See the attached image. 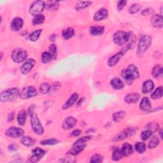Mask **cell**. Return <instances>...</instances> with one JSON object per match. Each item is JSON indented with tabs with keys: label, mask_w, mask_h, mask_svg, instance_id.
Instances as JSON below:
<instances>
[{
	"label": "cell",
	"mask_w": 163,
	"mask_h": 163,
	"mask_svg": "<svg viewBox=\"0 0 163 163\" xmlns=\"http://www.w3.org/2000/svg\"><path fill=\"white\" fill-rule=\"evenodd\" d=\"M74 35H75V31L72 28H68L65 29L62 33V37H63V38L65 40H66L72 38L74 36Z\"/></svg>",
	"instance_id": "obj_27"
},
{
	"label": "cell",
	"mask_w": 163,
	"mask_h": 163,
	"mask_svg": "<svg viewBox=\"0 0 163 163\" xmlns=\"http://www.w3.org/2000/svg\"><path fill=\"white\" fill-rule=\"evenodd\" d=\"M86 145H73V147L70 150L69 154L72 155H77L79 154L81 152H82Z\"/></svg>",
	"instance_id": "obj_26"
},
{
	"label": "cell",
	"mask_w": 163,
	"mask_h": 163,
	"mask_svg": "<svg viewBox=\"0 0 163 163\" xmlns=\"http://www.w3.org/2000/svg\"><path fill=\"white\" fill-rule=\"evenodd\" d=\"M8 149L9 150H10V151H15L17 148H16V146H15L14 145H11L9 146Z\"/></svg>",
	"instance_id": "obj_54"
},
{
	"label": "cell",
	"mask_w": 163,
	"mask_h": 163,
	"mask_svg": "<svg viewBox=\"0 0 163 163\" xmlns=\"http://www.w3.org/2000/svg\"><path fill=\"white\" fill-rule=\"evenodd\" d=\"M45 7V3L43 1H36L29 8V14L33 15L34 17L39 15L41 12H43V9Z\"/></svg>",
	"instance_id": "obj_7"
},
{
	"label": "cell",
	"mask_w": 163,
	"mask_h": 163,
	"mask_svg": "<svg viewBox=\"0 0 163 163\" xmlns=\"http://www.w3.org/2000/svg\"><path fill=\"white\" fill-rule=\"evenodd\" d=\"M135 148L136 150V151L139 153V154H143L145 152L146 150V145L145 143L143 142H137L135 145Z\"/></svg>",
	"instance_id": "obj_31"
},
{
	"label": "cell",
	"mask_w": 163,
	"mask_h": 163,
	"mask_svg": "<svg viewBox=\"0 0 163 163\" xmlns=\"http://www.w3.org/2000/svg\"><path fill=\"white\" fill-rule=\"evenodd\" d=\"M38 95L36 88L33 86H28L24 87L20 93V98L23 99L34 98Z\"/></svg>",
	"instance_id": "obj_8"
},
{
	"label": "cell",
	"mask_w": 163,
	"mask_h": 163,
	"mask_svg": "<svg viewBox=\"0 0 163 163\" xmlns=\"http://www.w3.org/2000/svg\"><path fill=\"white\" fill-rule=\"evenodd\" d=\"M35 140L32 137L30 136H24L21 139V143L24 146L31 147L35 144Z\"/></svg>",
	"instance_id": "obj_28"
},
{
	"label": "cell",
	"mask_w": 163,
	"mask_h": 163,
	"mask_svg": "<svg viewBox=\"0 0 163 163\" xmlns=\"http://www.w3.org/2000/svg\"><path fill=\"white\" fill-rule=\"evenodd\" d=\"M92 5V2H79L78 3H77L75 6V9H76L77 11H79L80 10H82L84 8H85L87 7H89L90 5Z\"/></svg>",
	"instance_id": "obj_38"
},
{
	"label": "cell",
	"mask_w": 163,
	"mask_h": 163,
	"mask_svg": "<svg viewBox=\"0 0 163 163\" xmlns=\"http://www.w3.org/2000/svg\"><path fill=\"white\" fill-rule=\"evenodd\" d=\"M154 87V84L151 80H146L143 84L142 92L144 94H148L151 92Z\"/></svg>",
	"instance_id": "obj_22"
},
{
	"label": "cell",
	"mask_w": 163,
	"mask_h": 163,
	"mask_svg": "<svg viewBox=\"0 0 163 163\" xmlns=\"http://www.w3.org/2000/svg\"><path fill=\"white\" fill-rule=\"evenodd\" d=\"M51 87L50 85L48 83H43L40 87V91L43 95H45V94H47L50 91H51Z\"/></svg>",
	"instance_id": "obj_42"
},
{
	"label": "cell",
	"mask_w": 163,
	"mask_h": 163,
	"mask_svg": "<svg viewBox=\"0 0 163 163\" xmlns=\"http://www.w3.org/2000/svg\"><path fill=\"white\" fill-rule=\"evenodd\" d=\"M45 7L50 10H55L59 7V2L56 1H48L45 3Z\"/></svg>",
	"instance_id": "obj_33"
},
{
	"label": "cell",
	"mask_w": 163,
	"mask_h": 163,
	"mask_svg": "<svg viewBox=\"0 0 163 163\" xmlns=\"http://www.w3.org/2000/svg\"><path fill=\"white\" fill-rule=\"evenodd\" d=\"M48 50H49L48 52L51 55L52 59H56V58H57V54H58V48L56 45L54 44L51 45L48 48Z\"/></svg>",
	"instance_id": "obj_43"
},
{
	"label": "cell",
	"mask_w": 163,
	"mask_h": 163,
	"mask_svg": "<svg viewBox=\"0 0 163 163\" xmlns=\"http://www.w3.org/2000/svg\"><path fill=\"white\" fill-rule=\"evenodd\" d=\"M136 131V128H129L124 129L121 133H119L117 136H116L113 141H119L123 140L128 138L133 135Z\"/></svg>",
	"instance_id": "obj_9"
},
{
	"label": "cell",
	"mask_w": 163,
	"mask_h": 163,
	"mask_svg": "<svg viewBox=\"0 0 163 163\" xmlns=\"http://www.w3.org/2000/svg\"><path fill=\"white\" fill-rule=\"evenodd\" d=\"M24 131L22 129L17 127H10L5 131V135L12 138H17L23 136Z\"/></svg>",
	"instance_id": "obj_10"
},
{
	"label": "cell",
	"mask_w": 163,
	"mask_h": 163,
	"mask_svg": "<svg viewBox=\"0 0 163 163\" xmlns=\"http://www.w3.org/2000/svg\"><path fill=\"white\" fill-rule=\"evenodd\" d=\"M110 85L115 90H121L123 89L124 87V82L118 78H114L111 80Z\"/></svg>",
	"instance_id": "obj_21"
},
{
	"label": "cell",
	"mask_w": 163,
	"mask_h": 163,
	"mask_svg": "<svg viewBox=\"0 0 163 163\" xmlns=\"http://www.w3.org/2000/svg\"><path fill=\"white\" fill-rule=\"evenodd\" d=\"M103 161V157L99 154H95L91 158L90 162L92 163H99Z\"/></svg>",
	"instance_id": "obj_45"
},
{
	"label": "cell",
	"mask_w": 163,
	"mask_h": 163,
	"mask_svg": "<svg viewBox=\"0 0 163 163\" xmlns=\"http://www.w3.org/2000/svg\"><path fill=\"white\" fill-rule=\"evenodd\" d=\"M108 15V10L106 8H101L94 15V20L95 21H101L107 18Z\"/></svg>",
	"instance_id": "obj_15"
},
{
	"label": "cell",
	"mask_w": 163,
	"mask_h": 163,
	"mask_svg": "<svg viewBox=\"0 0 163 163\" xmlns=\"http://www.w3.org/2000/svg\"><path fill=\"white\" fill-rule=\"evenodd\" d=\"M152 133L148 130H146L145 131H143V132L141 134V138L142 140L145 141V140H148L149 138L152 136Z\"/></svg>",
	"instance_id": "obj_48"
},
{
	"label": "cell",
	"mask_w": 163,
	"mask_h": 163,
	"mask_svg": "<svg viewBox=\"0 0 163 163\" xmlns=\"http://www.w3.org/2000/svg\"><path fill=\"white\" fill-rule=\"evenodd\" d=\"M127 3V1H124V0H121V1H119L117 3V8L118 11H121L122 10L125 6H126Z\"/></svg>",
	"instance_id": "obj_50"
},
{
	"label": "cell",
	"mask_w": 163,
	"mask_h": 163,
	"mask_svg": "<svg viewBox=\"0 0 163 163\" xmlns=\"http://www.w3.org/2000/svg\"><path fill=\"white\" fill-rule=\"evenodd\" d=\"M154 12V10L152 8H147L144 9L142 12H141V14L144 16L146 15H151Z\"/></svg>",
	"instance_id": "obj_49"
},
{
	"label": "cell",
	"mask_w": 163,
	"mask_h": 163,
	"mask_svg": "<svg viewBox=\"0 0 163 163\" xmlns=\"http://www.w3.org/2000/svg\"><path fill=\"white\" fill-rule=\"evenodd\" d=\"M105 28L102 26H92L90 28V33L93 36H99L104 33Z\"/></svg>",
	"instance_id": "obj_24"
},
{
	"label": "cell",
	"mask_w": 163,
	"mask_h": 163,
	"mask_svg": "<svg viewBox=\"0 0 163 163\" xmlns=\"http://www.w3.org/2000/svg\"><path fill=\"white\" fill-rule=\"evenodd\" d=\"M129 34V40L128 42V45H127V47H126V48L128 50H130V49L133 48V47L135 46V42H136L135 36L133 33H130Z\"/></svg>",
	"instance_id": "obj_34"
},
{
	"label": "cell",
	"mask_w": 163,
	"mask_h": 163,
	"mask_svg": "<svg viewBox=\"0 0 163 163\" xmlns=\"http://www.w3.org/2000/svg\"><path fill=\"white\" fill-rule=\"evenodd\" d=\"M121 150L123 154V155L126 157L129 156L131 154H133V147L131 146V145H130L129 143H128L124 144Z\"/></svg>",
	"instance_id": "obj_23"
},
{
	"label": "cell",
	"mask_w": 163,
	"mask_h": 163,
	"mask_svg": "<svg viewBox=\"0 0 163 163\" xmlns=\"http://www.w3.org/2000/svg\"><path fill=\"white\" fill-rule=\"evenodd\" d=\"M152 76L154 78H159L162 75V67L160 65H158L154 66L152 70Z\"/></svg>",
	"instance_id": "obj_29"
},
{
	"label": "cell",
	"mask_w": 163,
	"mask_h": 163,
	"mask_svg": "<svg viewBox=\"0 0 163 163\" xmlns=\"http://www.w3.org/2000/svg\"><path fill=\"white\" fill-rule=\"evenodd\" d=\"M77 123V121L76 118H74L73 117H68L65 119L63 123H62V127L65 130H69L74 128Z\"/></svg>",
	"instance_id": "obj_14"
},
{
	"label": "cell",
	"mask_w": 163,
	"mask_h": 163,
	"mask_svg": "<svg viewBox=\"0 0 163 163\" xmlns=\"http://www.w3.org/2000/svg\"><path fill=\"white\" fill-rule=\"evenodd\" d=\"M59 143V141L57 139L52 138V139H48L46 140H43L40 141V144L43 145H54Z\"/></svg>",
	"instance_id": "obj_44"
},
{
	"label": "cell",
	"mask_w": 163,
	"mask_h": 163,
	"mask_svg": "<svg viewBox=\"0 0 163 163\" xmlns=\"http://www.w3.org/2000/svg\"><path fill=\"white\" fill-rule=\"evenodd\" d=\"M32 153L33 156L30 159L31 161L32 162H37L41 160L43 157L45 155L46 152L45 150L37 147L32 150Z\"/></svg>",
	"instance_id": "obj_12"
},
{
	"label": "cell",
	"mask_w": 163,
	"mask_h": 163,
	"mask_svg": "<svg viewBox=\"0 0 163 163\" xmlns=\"http://www.w3.org/2000/svg\"><path fill=\"white\" fill-rule=\"evenodd\" d=\"M140 108L143 111H149L151 110V103L148 98H143L140 104Z\"/></svg>",
	"instance_id": "obj_19"
},
{
	"label": "cell",
	"mask_w": 163,
	"mask_h": 163,
	"mask_svg": "<svg viewBox=\"0 0 163 163\" xmlns=\"http://www.w3.org/2000/svg\"><path fill=\"white\" fill-rule=\"evenodd\" d=\"M34 109H35V107H34V105H31L29 106V115L31 116L33 114H34Z\"/></svg>",
	"instance_id": "obj_53"
},
{
	"label": "cell",
	"mask_w": 163,
	"mask_h": 163,
	"mask_svg": "<svg viewBox=\"0 0 163 163\" xmlns=\"http://www.w3.org/2000/svg\"><path fill=\"white\" fill-rule=\"evenodd\" d=\"M31 124L33 130L36 134L41 135L44 132V129H43L40 119L35 113L32 115H31Z\"/></svg>",
	"instance_id": "obj_4"
},
{
	"label": "cell",
	"mask_w": 163,
	"mask_h": 163,
	"mask_svg": "<svg viewBox=\"0 0 163 163\" xmlns=\"http://www.w3.org/2000/svg\"><path fill=\"white\" fill-rule=\"evenodd\" d=\"M91 138V136H84L82 138L78 139L76 141H75L73 144V145H85V143H87L88 141H89Z\"/></svg>",
	"instance_id": "obj_41"
},
{
	"label": "cell",
	"mask_w": 163,
	"mask_h": 163,
	"mask_svg": "<svg viewBox=\"0 0 163 163\" xmlns=\"http://www.w3.org/2000/svg\"><path fill=\"white\" fill-rule=\"evenodd\" d=\"M159 144V140L156 136H154L152 138V139L149 141L148 147L150 149L155 148L156 147H158Z\"/></svg>",
	"instance_id": "obj_35"
},
{
	"label": "cell",
	"mask_w": 163,
	"mask_h": 163,
	"mask_svg": "<svg viewBox=\"0 0 163 163\" xmlns=\"http://www.w3.org/2000/svg\"><path fill=\"white\" fill-rule=\"evenodd\" d=\"M124 157L121 149L118 148H115L113 151L111 159L114 161H118Z\"/></svg>",
	"instance_id": "obj_30"
},
{
	"label": "cell",
	"mask_w": 163,
	"mask_h": 163,
	"mask_svg": "<svg viewBox=\"0 0 163 163\" xmlns=\"http://www.w3.org/2000/svg\"><path fill=\"white\" fill-rule=\"evenodd\" d=\"M42 32V29L36 30L29 35V40L31 42H36L39 38V37Z\"/></svg>",
	"instance_id": "obj_40"
},
{
	"label": "cell",
	"mask_w": 163,
	"mask_h": 163,
	"mask_svg": "<svg viewBox=\"0 0 163 163\" xmlns=\"http://www.w3.org/2000/svg\"><path fill=\"white\" fill-rule=\"evenodd\" d=\"M45 21V17L43 16L42 14H39L37 15L34 17L33 19V24L35 25V26H36V25H39L42 24Z\"/></svg>",
	"instance_id": "obj_39"
},
{
	"label": "cell",
	"mask_w": 163,
	"mask_h": 163,
	"mask_svg": "<svg viewBox=\"0 0 163 163\" xmlns=\"http://www.w3.org/2000/svg\"><path fill=\"white\" fill-rule=\"evenodd\" d=\"M151 37L146 35H142L138 45V54L141 55L145 53L151 45Z\"/></svg>",
	"instance_id": "obj_3"
},
{
	"label": "cell",
	"mask_w": 163,
	"mask_h": 163,
	"mask_svg": "<svg viewBox=\"0 0 163 163\" xmlns=\"http://www.w3.org/2000/svg\"><path fill=\"white\" fill-rule=\"evenodd\" d=\"M14 117H15V114H14V112H12L10 113V114L8 115V119H7V121L8 122H11L14 120Z\"/></svg>",
	"instance_id": "obj_52"
},
{
	"label": "cell",
	"mask_w": 163,
	"mask_h": 163,
	"mask_svg": "<svg viewBox=\"0 0 163 163\" xmlns=\"http://www.w3.org/2000/svg\"><path fill=\"white\" fill-rule=\"evenodd\" d=\"M125 112L124 111H119L117 112H115V114L113 115V119L116 122H119L121 121H122L125 117Z\"/></svg>",
	"instance_id": "obj_32"
},
{
	"label": "cell",
	"mask_w": 163,
	"mask_h": 163,
	"mask_svg": "<svg viewBox=\"0 0 163 163\" xmlns=\"http://www.w3.org/2000/svg\"><path fill=\"white\" fill-rule=\"evenodd\" d=\"M26 121V111L25 110H21L17 115V122L21 126H24Z\"/></svg>",
	"instance_id": "obj_25"
},
{
	"label": "cell",
	"mask_w": 163,
	"mask_h": 163,
	"mask_svg": "<svg viewBox=\"0 0 163 163\" xmlns=\"http://www.w3.org/2000/svg\"><path fill=\"white\" fill-rule=\"evenodd\" d=\"M85 101V98H82L80 99V101L78 103V106H80L81 104H82L83 102Z\"/></svg>",
	"instance_id": "obj_55"
},
{
	"label": "cell",
	"mask_w": 163,
	"mask_h": 163,
	"mask_svg": "<svg viewBox=\"0 0 163 163\" xmlns=\"http://www.w3.org/2000/svg\"><path fill=\"white\" fill-rule=\"evenodd\" d=\"M162 87L160 86L158 88H157L156 90L151 95V98L153 99H158L161 98L162 96Z\"/></svg>",
	"instance_id": "obj_36"
},
{
	"label": "cell",
	"mask_w": 163,
	"mask_h": 163,
	"mask_svg": "<svg viewBox=\"0 0 163 163\" xmlns=\"http://www.w3.org/2000/svg\"><path fill=\"white\" fill-rule=\"evenodd\" d=\"M129 38V34L122 31H118L114 35V42L117 45H123L128 43Z\"/></svg>",
	"instance_id": "obj_6"
},
{
	"label": "cell",
	"mask_w": 163,
	"mask_h": 163,
	"mask_svg": "<svg viewBox=\"0 0 163 163\" xmlns=\"http://www.w3.org/2000/svg\"><path fill=\"white\" fill-rule=\"evenodd\" d=\"M139 99H140V95H138V94L131 93L125 96L124 101L127 103L131 104V103H136L138 101Z\"/></svg>",
	"instance_id": "obj_20"
},
{
	"label": "cell",
	"mask_w": 163,
	"mask_h": 163,
	"mask_svg": "<svg viewBox=\"0 0 163 163\" xmlns=\"http://www.w3.org/2000/svg\"><path fill=\"white\" fill-rule=\"evenodd\" d=\"M128 51V50L127 48L123 49L118 53L111 56V57H110L108 60V65L110 67H113L116 65Z\"/></svg>",
	"instance_id": "obj_11"
},
{
	"label": "cell",
	"mask_w": 163,
	"mask_h": 163,
	"mask_svg": "<svg viewBox=\"0 0 163 163\" xmlns=\"http://www.w3.org/2000/svg\"><path fill=\"white\" fill-rule=\"evenodd\" d=\"M28 53L22 48H17L14 49L12 54V59L16 63H21L26 59Z\"/></svg>",
	"instance_id": "obj_5"
},
{
	"label": "cell",
	"mask_w": 163,
	"mask_h": 163,
	"mask_svg": "<svg viewBox=\"0 0 163 163\" xmlns=\"http://www.w3.org/2000/svg\"><path fill=\"white\" fill-rule=\"evenodd\" d=\"M121 77L128 84H130L135 80L139 78L140 73L138 69L134 65H129L126 69L122 71Z\"/></svg>",
	"instance_id": "obj_1"
},
{
	"label": "cell",
	"mask_w": 163,
	"mask_h": 163,
	"mask_svg": "<svg viewBox=\"0 0 163 163\" xmlns=\"http://www.w3.org/2000/svg\"><path fill=\"white\" fill-rule=\"evenodd\" d=\"M141 9V5L139 4H134L130 7L129 9V12L131 14H135L139 12Z\"/></svg>",
	"instance_id": "obj_47"
},
{
	"label": "cell",
	"mask_w": 163,
	"mask_h": 163,
	"mask_svg": "<svg viewBox=\"0 0 163 163\" xmlns=\"http://www.w3.org/2000/svg\"><path fill=\"white\" fill-rule=\"evenodd\" d=\"M151 24L155 28H162L163 26V19L161 15L155 14L151 18Z\"/></svg>",
	"instance_id": "obj_17"
},
{
	"label": "cell",
	"mask_w": 163,
	"mask_h": 163,
	"mask_svg": "<svg viewBox=\"0 0 163 163\" xmlns=\"http://www.w3.org/2000/svg\"><path fill=\"white\" fill-rule=\"evenodd\" d=\"M52 60H53L52 57L48 52H44L42 53V61L43 63H44V64L48 63V62H51Z\"/></svg>",
	"instance_id": "obj_37"
},
{
	"label": "cell",
	"mask_w": 163,
	"mask_h": 163,
	"mask_svg": "<svg viewBox=\"0 0 163 163\" xmlns=\"http://www.w3.org/2000/svg\"><path fill=\"white\" fill-rule=\"evenodd\" d=\"M78 98V95L77 93H73L70 96V98L68 99V101L62 106V109L67 110L70 108L72 106H73L75 103L77 102Z\"/></svg>",
	"instance_id": "obj_18"
},
{
	"label": "cell",
	"mask_w": 163,
	"mask_h": 163,
	"mask_svg": "<svg viewBox=\"0 0 163 163\" xmlns=\"http://www.w3.org/2000/svg\"><path fill=\"white\" fill-rule=\"evenodd\" d=\"M147 129L152 133L158 130L159 125L155 122H150L147 126Z\"/></svg>",
	"instance_id": "obj_46"
},
{
	"label": "cell",
	"mask_w": 163,
	"mask_h": 163,
	"mask_svg": "<svg viewBox=\"0 0 163 163\" xmlns=\"http://www.w3.org/2000/svg\"><path fill=\"white\" fill-rule=\"evenodd\" d=\"M159 133H160V135H161V138H162V129L159 131Z\"/></svg>",
	"instance_id": "obj_56"
},
{
	"label": "cell",
	"mask_w": 163,
	"mask_h": 163,
	"mask_svg": "<svg viewBox=\"0 0 163 163\" xmlns=\"http://www.w3.org/2000/svg\"><path fill=\"white\" fill-rule=\"evenodd\" d=\"M23 24L24 21L22 18H21V17H15L12 20L11 22V29L14 31H19L22 28Z\"/></svg>",
	"instance_id": "obj_16"
},
{
	"label": "cell",
	"mask_w": 163,
	"mask_h": 163,
	"mask_svg": "<svg viewBox=\"0 0 163 163\" xmlns=\"http://www.w3.org/2000/svg\"><path fill=\"white\" fill-rule=\"evenodd\" d=\"M20 91L17 88H12L2 92L0 95V101L2 103L11 102L20 96Z\"/></svg>",
	"instance_id": "obj_2"
},
{
	"label": "cell",
	"mask_w": 163,
	"mask_h": 163,
	"mask_svg": "<svg viewBox=\"0 0 163 163\" xmlns=\"http://www.w3.org/2000/svg\"><path fill=\"white\" fill-rule=\"evenodd\" d=\"M82 133V131L79 129H76V130H74L73 132L72 133L71 135L73 136H75V137H77L79 135H80Z\"/></svg>",
	"instance_id": "obj_51"
},
{
	"label": "cell",
	"mask_w": 163,
	"mask_h": 163,
	"mask_svg": "<svg viewBox=\"0 0 163 163\" xmlns=\"http://www.w3.org/2000/svg\"><path fill=\"white\" fill-rule=\"evenodd\" d=\"M36 64V61L33 59H29L24 62V65L21 68V72L23 75L29 73L32 70Z\"/></svg>",
	"instance_id": "obj_13"
}]
</instances>
